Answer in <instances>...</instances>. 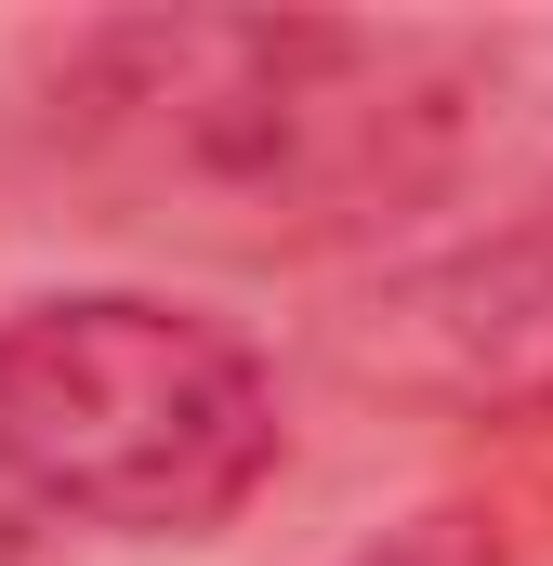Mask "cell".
<instances>
[{"label":"cell","instance_id":"5b68a950","mask_svg":"<svg viewBox=\"0 0 553 566\" xmlns=\"http://www.w3.org/2000/svg\"><path fill=\"white\" fill-rule=\"evenodd\" d=\"M0 566H13V527H0Z\"/></svg>","mask_w":553,"mask_h":566},{"label":"cell","instance_id":"277c9868","mask_svg":"<svg viewBox=\"0 0 553 566\" xmlns=\"http://www.w3.org/2000/svg\"><path fill=\"white\" fill-rule=\"evenodd\" d=\"M343 566H514V554H501V527H488V514L435 501V514H409V527H383L369 554H343Z\"/></svg>","mask_w":553,"mask_h":566},{"label":"cell","instance_id":"3957f363","mask_svg":"<svg viewBox=\"0 0 553 566\" xmlns=\"http://www.w3.org/2000/svg\"><path fill=\"white\" fill-rule=\"evenodd\" d=\"M369 316H383L369 369H421L448 396H541L553 382V224H501L488 251L421 264Z\"/></svg>","mask_w":553,"mask_h":566},{"label":"cell","instance_id":"7a4b0ae2","mask_svg":"<svg viewBox=\"0 0 553 566\" xmlns=\"http://www.w3.org/2000/svg\"><path fill=\"white\" fill-rule=\"evenodd\" d=\"M276 434L251 329L171 290H27L0 316V488L66 527L211 541L264 501Z\"/></svg>","mask_w":553,"mask_h":566},{"label":"cell","instance_id":"6da1fadb","mask_svg":"<svg viewBox=\"0 0 553 566\" xmlns=\"http://www.w3.org/2000/svg\"><path fill=\"white\" fill-rule=\"evenodd\" d=\"M488 133V53L316 13H119L53 53V158L133 238L356 251L421 224Z\"/></svg>","mask_w":553,"mask_h":566}]
</instances>
